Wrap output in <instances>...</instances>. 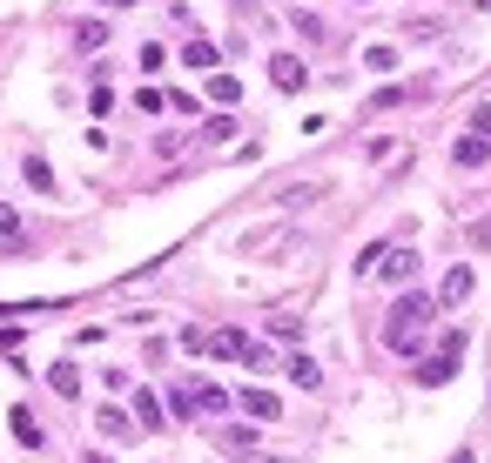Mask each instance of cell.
Returning a JSON list of instances; mask_svg holds the SVG:
<instances>
[{
  "mask_svg": "<svg viewBox=\"0 0 491 463\" xmlns=\"http://www.w3.org/2000/svg\"><path fill=\"white\" fill-rule=\"evenodd\" d=\"M437 309H445V302H437V296H417V289H411V296H397L391 322H384V342H391V350H417V336L431 330Z\"/></svg>",
  "mask_w": 491,
  "mask_h": 463,
  "instance_id": "6da1fadb",
  "label": "cell"
},
{
  "mask_svg": "<svg viewBox=\"0 0 491 463\" xmlns=\"http://www.w3.org/2000/svg\"><path fill=\"white\" fill-rule=\"evenodd\" d=\"M458 356H465V330H445V336H437V356H425V369H417V383L445 389L451 376H458Z\"/></svg>",
  "mask_w": 491,
  "mask_h": 463,
  "instance_id": "7a4b0ae2",
  "label": "cell"
},
{
  "mask_svg": "<svg viewBox=\"0 0 491 463\" xmlns=\"http://www.w3.org/2000/svg\"><path fill=\"white\" fill-rule=\"evenodd\" d=\"M269 81H276V88H283V94H296V88H303V81H310V67H303L296 54H269Z\"/></svg>",
  "mask_w": 491,
  "mask_h": 463,
  "instance_id": "3957f363",
  "label": "cell"
},
{
  "mask_svg": "<svg viewBox=\"0 0 491 463\" xmlns=\"http://www.w3.org/2000/svg\"><path fill=\"white\" fill-rule=\"evenodd\" d=\"M451 162H458V168H485V162H491V134H478V128H471V134H458Z\"/></svg>",
  "mask_w": 491,
  "mask_h": 463,
  "instance_id": "277c9868",
  "label": "cell"
},
{
  "mask_svg": "<svg viewBox=\"0 0 491 463\" xmlns=\"http://www.w3.org/2000/svg\"><path fill=\"white\" fill-rule=\"evenodd\" d=\"M471 289H478V276H471V262H458V269L445 276V289H437V302L458 309V302H471Z\"/></svg>",
  "mask_w": 491,
  "mask_h": 463,
  "instance_id": "5b68a950",
  "label": "cell"
},
{
  "mask_svg": "<svg viewBox=\"0 0 491 463\" xmlns=\"http://www.w3.org/2000/svg\"><path fill=\"white\" fill-rule=\"evenodd\" d=\"M377 276H384V282H411V276H417V249H384Z\"/></svg>",
  "mask_w": 491,
  "mask_h": 463,
  "instance_id": "8992f818",
  "label": "cell"
},
{
  "mask_svg": "<svg viewBox=\"0 0 491 463\" xmlns=\"http://www.w3.org/2000/svg\"><path fill=\"white\" fill-rule=\"evenodd\" d=\"M235 403H243V409H249V417H256V423H276V417H283V403L269 397L263 383H249V389H243V397H235Z\"/></svg>",
  "mask_w": 491,
  "mask_h": 463,
  "instance_id": "52a82bcc",
  "label": "cell"
},
{
  "mask_svg": "<svg viewBox=\"0 0 491 463\" xmlns=\"http://www.w3.org/2000/svg\"><path fill=\"white\" fill-rule=\"evenodd\" d=\"M135 423H142V430H168V417H162V397H155V389H135Z\"/></svg>",
  "mask_w": 491,
  "mask_h": 463,
  "instance_id": "ba28073f",
  "label": "cell"
},
{
  "mask_svg": "<svg viewBox=\"0 0 491 463\" xmlns=\"http://www.w3.org/2000/svg\"><path fill=\"white\" fill-rule=\"evenodd\" d=\"M95 423H101V437H115V443H128L135 430H142V423H135V409H101Z\"/></svg>",
  "mask_w": 491,
  "mask_h": 463,
  "instance_id": "9c48e42d",
  "label": "cell"
},
{
  "mask_svg": "<svg viewBox=\"0 0 491 463\" xmlns=\"http://www.w3.org/2000/svg\"><path fill=\"white\" fill-rule=\"evenodd\" d=\"M7 423H14V443H21V450H41V443H47V437H41V423H34L27 409H14Z\"/></svg>",
  "mask_w": 491,
  "mask_h": 463,
  "instance_id": "30bf717a",
  "label": "cell"
},
{
  "mask_svg": "<svg viewBox=\"0 0 491 463\" xmlns=\"http://www.w3.org/2000/svg\"><path fill=\"white\" fill-rule=\"evenodd\" d=\"M283 376H290L296 389H316V383H324V369H316L310 356H290V363H283Z\"/></svg>",
  "mask_w": 491,
  "mask_h": 463,
  "instance_id": "8fae6325",
  "label": "cell"
},
{
  "mask_svg": "<svg viewBox=\"0 0 491 463\" xmlns=\"http://www.w3.org/2000/svg\"><path fill=\"white\" fill-rule=\"evenodd\" d=\"M182 61H189V67H202V74H215V61H223V47H209V41H189V47H182Z\"/></svg>",
  "mask_w": 491,
  "mask_h": 463,
  "instance_id": "7c38bea8",
  "label": "cell"
},
{
  "mask_svg": "<svg viewBox=\"0 0 491 463\" xmlns=\"http://www.w3.org/2000/svg\"><path fill=\"white\" fill-rule=\"evenodd\" d=\"M195 409H202V417H223V409H229V389H215V383H195Z\"/></svg>",
  "mask_w": 491,
  "mask_h": 463,
  "instance_id": "4fadbf2b",
  "label": "cell"
},
{
  "mask_svg": "<svg viewBox=\"0 0 491 463\" xmlns=\"http://www.w3.org/2000/svg\"><path fill=\"white\" fill-rule=\"evenodd\" d=\"M47 383H55V397H81V369L75 363H55V369H47Z\"/></svg>",
  "mask_w": 491,
  "mask_h": 463,
  "instance_id": "5bb4252c",
  "label": "cell"
},
{
  "mask_svg": "<svg viewBox=\"0 0 491 463\" xmlns=\"http://www.w3.org/2000/svg\"><path fill=\"white\" fill-rule=\"evenodd\" d=\"M21 175H27L34 188H41V195H55V168H47L41 154H27V162H21Z\"/></svg>",
  "mask_w": 491,
  "mask_h": 463,
  "instance_id": "9a60e30c",
  "label": "cell"
},
{
  "mask_svg": "<svg viewBox=\"0 0 491 463\" xmlns=\"http://www.w3.org/2000/svg\"><path fill=\"white\" fill-rule=\"evenodd\" d=\"M364 67H370V74H391V67H397V47H364Z\"/></svg>",
  "mask_w": 491,
  "mask_h": 463,
  "instance_id": "2e32d148",
  "label": "cell"
},
{
  "mask_svg": "<svg viewBox=\"0 0 491 463\" xmlns=\"http://www.w3.org/2000/svg\"><path fill=\"white\" fill-rule=\"evenodd\" d=\"M209 101H223V108H229V101H243V88H235L229 74H215V81H209Z\"/></svg>",
  "mask_w": 491,
  "mask_h": 463,
  "instance_id": "e0dca14e",
  "label": "cell"
},
{
  "mask_svg": "<svg viewBox=\"0 0 491 463\" xmlns=\"http://www.w3.org/2000/svg\"><path fill=\"white\" fill-rule=\"evenodd\" d=\"M269 336H283V342H296V336H303V322H296V316H269Z\"/></svg>",
  "mask_w": 491,
  "mask_h": 463,
  "instance_id": "ac0fdd59",
  "label": "cell"
},
{
  "mask_svg": "<svg viewBox=\"0 0 491 463\" xmlns=\"http://www.w3.org/2000/svg\"><path fill=\"white\" fill-rule=\"evenodd\" d=\"M135 108H142V114H162L168 94H162V88H142V94H135Z\"/></svg>",
  "mask_w": 491,
  "mask_h": 463,
  "instance_id": "d6986e66",
  "label": "cell"
},
{
  "mask_svg": "<svg viewBox=\"0 0 491 463\" xmlns=\"http://www.w3.org/2000/svg\"><path fill=\"white\" fill-rule=\"evenodd\" d=\"M202 134H209V142H229L235 122H229V114H215V122H202Z\"/></svg>",
  "mask_w": 491,
  "mask_h": 463,
  "instance_id": "ffe728a7",
  "label": "cell"
},
{
  "mask_svg": "<svg viewBox=\"0 0 491 463\" xmlns=\"http://www.w3.org/2000/svg\"><path fill=\"white\" fill-rule=\"evenodd\" d=\"M0 235H7V242H14V235H21V215H14L7 202H0Z\"/></svg>",
  "mask_w": 491,
  "mask_h": 463,
  "instance_id": "44dd1931",
  "label": "cell"
},
{
  "mask_svg": "<svg viewBox=\"0 0 491 463\" xmlns=\"http://www.w3.org/2000/svg\"><path fill=\"white\" fill-rule=\"evenodd\" d=\"M471 128H478V134H491V108H478V114H471Z\"/></svg>",
  "mask_w": 491,
  "mask_h": 463,
  "instance_id": "7402d4cb",
  "label": "cell"
},
{
  "mask_svg": "<svg viewBox=\"0 0 491 463\" xmlns=\"http://www.w3.org/2000/svg\"><path fill=\"white\" fill-rule=\"evenodd\" d=\"M101 7H128V0H101Z\"/></svg>",
  "mask_w": 491,
  "mask_h": 463,
  "instance_id": "603a6c76",
  "label": "cell"
},
{
  "mask_svg": "<svg viewBox=\"0 0 491 463\" xmlns=\"http://www.w3.org/2000/svg\"><path fill=\"white\" fill-rule=\"evenodd\" d=\"M243 463H269V457H243Z\"/></svg>",
  "mask_w": 491,
  "mask_h": 463,
  "instance_id": "cb8c5ba5",
  "label": "cell"
},
{
  "mask_svg": "<svg viewBox=\"0 0 491 463\" xmlns=\"http://www.w3.org/2000/svg\"><path fill=\"white\" fill-rule=\"evenodd\" d=\"M88 463H108V457H88Z\"/></svg>",
  "mask_w": 491,
  "mask_h": 463,
  "instance_id": "d4e9b609",
  "label": "cell"
}]
</instances>
